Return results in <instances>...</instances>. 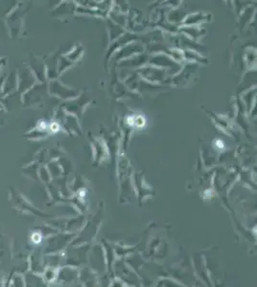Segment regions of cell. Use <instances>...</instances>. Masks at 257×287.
I'll return each mask as SVG.
<instances>
[{
	"instance_id": "1",
	"label": "cell",
	"mask_w": 257,
	"mask_h": 287,
	"mask_svg": "<svg viewBox=\"0 0 257 287\" xmlns=\"http://www.w3.org/2000/svg\"><path fill=\"white\" fill-rule=\"evenodd\" d=\"M216 145H218V146H219L220 148H223V146H224V145H223V143H222V141H217V143H216Z\"/></svg>"
}]
</instances>
